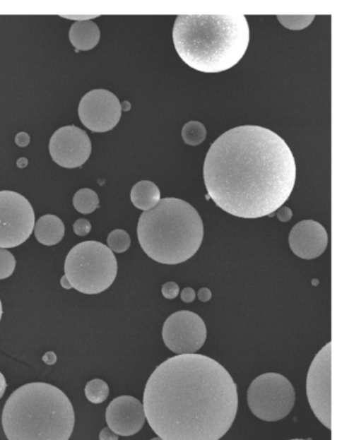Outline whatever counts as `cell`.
<instances>
[{"label": "cell", "mask_w": 354, "mask_h": 440, "mask_svg": "<svg viewBox=\"0 0 354 440\" xmlns=\"http://www.w3.org/2000/svg\"><path fill=\"white\" fill-rule=\"evenodd\" d=\"M116 256L103 243L85 241L71 249L65 262V276L71 288L95 295L106 291L116 280Z\"/></svg>", "instance_id": "obj_6"}, {"label": "cell", "mask_w": 354, "mask_h": 440, "mask_svg": "<svg viewBox=\"0 0 354 440\" xmlns=\"http://www.w3.org/2000/svg\"><path fill=\"white\" fill-rule=\"evenodd\" d=\"M146 422L143 404L131 396H121L106 409L108 428L121 436H131L143 429Z\"/></svg>", "instance_id": "obj_13"}, {"label": "cell", "mask_w": 354, "mask_h": 440, "mask_svg": "<svg viewBox=\"0 0 354 440\" xmlns=\"http://www.w3.org/2000/svg\"><path fill=\"white\" fill-rule=\"evenodd\" d=\"M290 440H312V439H290Z\"/></svg>", "instance_id": "obj_37"}, {"label": "cell", "mask_w": 354, "mask_h": 440, "mask_svg": "<svg viewBox=\"0 0 354 440\" xmlns=\"http://www.w3.org/2000/svg\"><path fill=\"white\" fill-rule=\"evenodd\" d=\"M163 339L165 346L176 355H194L207 340V327L196 313L177 311L163 324Z\"/></svg>", "instance_id": "obj_9"}, {"label": "cell", "mask_w": 354, "mask_h": 440, "mask_svg": "<svg viewBox=\"0 0 354 440\" xmlns=\"http://www.w3.org/2000/svg\"><path fill=\"white\" fill-rule=\"evenodd\" d=\"M177 53L186 65L203 73H220L236 66L249 44L247 17L179 15L172 30Z\"/></svg>", "instance_id": "obj_3"}, {"label": "cell", "mask_w": 354, "mask_h": 440, "mask_svg": "<svg viewBox=\"0 0 354 440\" xmlns=\"http://www.w3.org/2000/svg\"><path fill=\"white\" fill-rule=\"evenodd\" d=\"M64 18H69V19L79 20V21H86V20L92 19V18H96L97 16H61Z\"/></svg>", "instance_id": "obj_32"}, {"label": "cell", "mask_w": 354, "mask_h": 440, "mask_svg": "<svg viewBox=\"0 0 354 440\" xmlns=\"http://www.w3.org/2000/svg\"><path fill=\"white\" fill-rule=\"evenodd\" d=\"M130 244H131V239H130L129 234L124 230H114L108 235L107 247L112 253H125L129 249Z\"/></svg>", "instance_id": "obj_21"}, {"label": "cell", "mask_w": 354, "mask_h": 440, "mask_svg": "<svg viewBox=\"0 0 354 440\" xmlns=\"http://www.w3.org/2000/svg\"><path fill=\"white\" fill-rule=\"evenodd\" d=\"M81 123L93 132H108L118 125L122 106L118 97L107 90H93L79 103Z\"/></svg>", "instance_id": "obj_11"}, {"label": "cell", "mask_w": 354, "mask_h": 440, "mask_svg": "<svg viewBox=\"0 0 354 440\" xmlns=\"http://www.w3.org/2000/svg\"><path fill=\"white\" fill-rule=\"evenodd\" d=\"M15 141L19 147H26L28 145L30 141V137L25 132H20L16 136V138H15Z\"/></svg>", "instance_id": "obj_29"}, {"label": "cell", "mask_w": 354, "mask_h": 440, "mask_svg": "<svg viewBox=\"0 0 354 440\" xmlns=\"http://www.w3.org/2000/svg\"><path fill=\"white\" fill-rule=\"evenodd\" d=\"M73 230H74V233L76 234V235L86 236L90 233V230H92V225H90V221L88 220L81 218V220L75 221L74 225H73Z\"/></svg>", "instance_id": "obj_25"}, {"label": "cell", "mask_w": 354, "mask_h": 440, "mask_svg": "<svg viewBox=\"0 0 354 440\" xmlns=\"http://www.w3.org/2000/svg\"><path fill=\"white\" fill-rule=\"evenodd\" d=\"M33 206L18 192L0 191V249L23 244L35 229Z\"/></svg>", "instance_id": "obj_8"}, {"label": "cell", "mask_w": 354, "mask_h": 440, "mask_svg": "<svg viewBox=\"0 0 354 440\" xmlns=\"http://www.w3.org/2000/svg\"><path fill=\"white\" fill-rule=\"evenodd\" d=\"M247 403L254 417L265 422H278L288 417L295 404V391L285 376L266 373L252 382Z\"/></svg>", "instance_id": "obj_7"}, {"label": "cell", "mask_w": 354, "mask_h": 440, "mask_svg": "<svg viewBox=\"0 0 354 440\" xmlns=\"http://www.w3.org/2000/svg\"><path fill=\"white\" fill-rule=\"evenodd\" d=\"M307 395L314 415L331 429V343L314 358L307 378Z\"/></svg>", "instance_id": "obj_10"}, {"label": "cell", "mask_w": 354, "mask_h": 440, "mask_svg": "<svg viewBox=\"0 0 354 440\" xmlns=\"http://www.w3.org/2000/svg\"><path fill=\"white\" fill-rule=\"evenodd\" d=\"M151 440H163V439H161L160 437H155V439H152Z\"/></svg>", "instance_id": "obj_36"}, {"label": "cell", "mask_w": 354, "mask_h": 440, "mask_svg": "<svg viewBox=\"0 0 354 440\" xmlns=\"http://www.w3.org/2000/svg\"><path fill=\"white\" fill-rule=\"evenodd\" d=\"M278 19L288 30H300L314 21L315 15H278Z\"/></svg>", "instance_id": "obj_22"}, {"label": "cell", "mask_w": 354, "mask_h": 440, "mask_svg": "<svg viewBox=\"0 0 354 440\" xmlns=\"http://www.w3.org/2000/svg\"><path fill=\"white\" fill-rule=\"evenodd\" d=\"M51 158L65 169H76L85 165L92 153V143L85 130L76 126H65L50 138Z\"/></svg>", "instance_id": "obj_12"}, {"label": "cell", "mask_w": 354, "mask_h": 440, "mask_svg": "<svg viewBox=\"0 0 354 440\" xmlns=\"http://www.w3.org/2000/svg\"><path fill=\"white\" fill-rule=\"evenodd\" d=\"M137 237L141 249L152 260L160 264H180L192 258L202 245V218L185 201L163 198L141 214Z\"/></svg>", "instance_id": "obj_5"}, {"label": "cell", "mask_w": 354, "mask_h": 440, "mask_svg": "<svg viewBox=\"0 0 354 440\" xmlns=\"http://www.w3.org/2000/svg\"><path fill=\"white\" fill-rule=\"evenodd\" d=\"M278 213H276V216H278V220L282 221V222H287L292 218V211L290 208L288 207H281L280 209L276 210Z\"/></svg>", "instance_id": "obj_27"}, {"label": "cell", "mask_w": 354, "mask_h": 440, "mask_svg": "<svg viewBox=\"0 0 354 440\" xmlns=\"http://www.w3.org/2000/svg\"><path fill=\"white\" fill-rule=\"evenodd\" d=\"M61 285L65 289H72V288H71L70 284H69L67 278H66L65 275H64L63 278H61Z\"/></svg>", "instance_id": "obj_33"}, {"label": "cell", "mask_w": 354, "mask_h": 440, "mask_svg": "<svg viewBox=\"0 0 354 440\" xmlns=\"http://www.w3.org/2000/svg\"><path fill=\"white\" fill-rule=\"evenodd\" d=\"M212 293L208 288H202L199 290L198 292V298L200 299V302H208L210 299H211Z\"/></svg>", "instance_id": "obj_30"}, {"label": "cell", "mask_w": 354, "mask_h": 440, "mask_svg": "<svg viewBox=\"0 0 354 440\" xmlns=\"http://www.w3.org/2000/svg\"><path fill=\"white\" fill-rule=\"evenodd\" d=\"M74 424V408L67 395L45 382L17 388L2 411L8 440H69Z\"/></svg>", "instance_id": "obj_4"}, {"label": "cell", "mask_w": 354, "mask_h": 440, "mask_svg": "<svg viewBox=\"0 0 354 440\" xmlns=\"http://www.w3.org/2000/svg\"><path fill=\"white\" fill-rule=\"evenodd\" d=\"M6 390V381L4 378V374L0 372V399L4 397V393Z\"/></svg>", "instance_id": "obj_31"}, {"label": "cell", "mask_w": 354, "mask_h": 440, "mask_svg": "<svg viewBox=\"0 0 354 440\" xmlns=\"http://www.w3.org/2000/svg\"><path fill=\"white\" fill-rule=\"evenodd\" d=\"M143 411L163 440H220L238 410L230 373L202 355L174 356L159 364L143 393Z\"/></svg>", "instance_id": "obj_2"}, {"label": "cell", "mask_w": 354, "mask_h": 440, "mask_svg": "<svg viewBox=\"0 0 354 440\" xmlns=\"http://www.w3.org/2000/svg\"><path fill=\"white\" fill-rule=\"evenodd\" d=\"M161 292H163V297L167 299H175L180 293V288L176 283L167 282V284L163 285Z\"/></svg>", "instance_id": "obj_24"}, {"label": "cell", "mask_w": 354, "mask_h": 440, "mask_svg": "<svg viewBox=\"0 0 354 440\" xmlns=\"http://www.w3.org/2000/svg\"><path fill=\"white\" fill-rule=\"evenodd\" d=\"M99 440H119V435L106 427V428L102 429L100 434H99Z\"/></svg>", "instance_id": "obj_28"}, {"label": "cell", "mask_w": 354, "mask_h": 440, "mask_svg": "<svg viewBox=\"0 0 354 440\" xmlns=\"http://www.w3.org/2000/svg\"><path fill=\"white\" fill-rule=\"evenodd\" d=\"M122 106V110H125V112H128V110L130 109V107H131V105H130L129 103H128L127 101L124 102L123 104H121Z\"/></svg>", "instance_id": "obj_34"}, {"label": "cell", "mask_w": 354, "mask_h": 440, "mask_svg": "<svg viewBox=\"0 0 354 440\" xmlns=\"http://www.w3.org/2000/svg\"><path fill=\"white\" fill-rule=\"evenodd\" d=\"M196 291L192 288H185L181 292V299L185 304H191L196 299Z\"/></svg>", "instance_id": "obj_26"}, {"label": "cell", "mask_w": 354, "mask_h": 440, "mask_svg": "<svg viewBox=\"0 0 354 440\" xmlns=\"http://www.w3.org/2000/svg\"><path fill=\"white\" fill-rule=\"evenodd\" d=\"M130 198L137 209L149 211L160 202V190L151 181H141L132 188Z\"/></svg>", "instance_id": "obj_17"}, {"label": "cell", "mask_w": 354, "mask_h": 440, "mask_svg": "<svg viewBox=\"0 0 354 440\" xmlns=\"http://www.w3.org/2000/svg\"><path fill=\"white\" fill-rule=\"evenodd\" d=\"M73 205L79 213H93L99 208L98 194L94 190L83 188L75 194L73 198Z\"/></svg>", "instance_id": "obj_18"}, {"label": "cell", "mask_w": 354, "mask_h": 440, "mask_svg": "<svg viewBox=\"0 0 354 440\" xmlns=\"http://www.w3.org/2000/svg\"><path fill=\"white\" fill-rule=\"evenodd\" d=\"M208 196L240 218L270 216L291 196L296 163L286 141L267 128L240 126L218 137L206 156Z\"/></svg>", "instance_id": "obj_1"}, {"label": "cell", "mask_w": 354, "mask_h": 440, "mask_svg": "<svg viewBox=\"0 0 354 440\" xmlns=\"http://www.w3.org/2000/svg\"><path fill=\"white\" fill-rule=\"evenodd\" d=\"M100 37L98 25L90 20L75 22L69 32V39L76 50H92L98 45Z\"/></svg>", "instance_id": "obj_15"}, {"label": "cell", "mask_w": 354, "mask_h": 440, "mask_svg": "<svg viewBox=\"0 0 354 440\" xmlns=\"http://www.w3.org/2000/svg\"><path fill=\"white\" fill-rule=\"evenodd\" d=\"M1 317H2V304H1V300H0V321H1Z\"/></svg>", "instance_id": "obj_35"}, {"label": "cell", "mask_w": 354, "mask_h": 440, "mask_svg": "<svg viewBox=\"0 0 354 440\" xmlns=\"http://www.w3.org/2000/svg\"><path fill=\"white\" fill-rule=\"evenodd\" d=\"M15 268L16 260L14 256L6 249H0V280L10 278L14 273Z\"/></svg>", "instance_id": "obj_23"}, {"label": "cell", "mask_w": 354, "mask_h": 440, "mask_svg": "<svg viewBox=\"0 0 354 440\" xmlns=\"http://www.w3.org/2000/svg\"><path fill=\"white\" fill-rule=\"evenodd\" d=\"M35 236L41 244L53 246L63 240L65 225L61 218L55 215L42 216L35 225Z\"/></svg>", "instance_id": "obj_16"}, {"label": "cell", "mask_w": 354, "mask_h": 440, "mask_svg": "<svg viewBox=\"0 0 354 440\" xmlns=\"http://www.w3.org/2000/svg\"><path fill=\"white\" fill-rule=\"evenodd\" d=\"M327 242L326 231L317 221H300L290 232L289 244L292 251L305 260L320 256L326 249Z\"/></svg>", "instance_id": "obj_14"}, {"label": "cell", "mask_w": 354, "mask_h": 440, "mask_svg": "<svg viewBox=\"0 0 354 440\" xmlns=\"http://www.w3.org/2000/svg\"><path fill=\"white\" fill-rule=\"evenodd\" d=\"M206 136H207V130L201 121H188L183 127L182 137L186 145H201L205 141Z\"/></svg>", "instance_id": "obj_19"}, {"label": "cell", "mask_w": 354, "mask_h": 440, "mask_svg": "<svg viewBox=\"0 0 354 440\" xmlns=\"http://www.w3.org/2000/svg\"><path fill=\"white\" fill-rule=\"evenodd\" d=\"M85 393L86 399L90 403H103L110 396V386L103 380L93 379L86 383Z\"/></svg>", "instance_id": "obj_20"}]
</instances>
